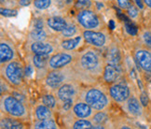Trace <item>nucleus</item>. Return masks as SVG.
<instances>
[{"instance_id": "f257e3e1", "label": "nucleus", "mask_w": 151, "mask_h": 129, "mask_svg": "<svg viewBox=\"0 0 151 129\" xmlns=\"http://www.w3.org/2000/svg\"><path fill=\"white\" fill-rule=\"evenodd\" d=\"M74 69L81 77L88 80H96L103 76L106 66V58L96 48H89L81 51L74 60Z\"/></svg>"}, {"instance_id": "f03ea898", "label": "nucleus", "mask_w": 151, "mask_h": 129, "mask_svg": "<svg viewBox=\"0 0 151 129\" xmlns=\"http://www.w3.org/2000/svg\"><path fill=\"white\" fill-rule=\"evenodd\" d=\"M1 110L6 115L24 121L28 119V108L24 102L21 101L12 93L1 95Z\"/></svg>"}, {"instance_id": "7ed1b4c3", "label": "nucleus", "mask_w": 151, "mask_h": 129, "mask_svg": "<svg viewBox=\"0 0 151 129\" xmlns=\"http://www.w3.org/2000/svg\"><path fill=\"white\" fill-rule=\"evenodd\" d=\"M2 77L14 87H19L24 83L25 67L20 60L14 59L8 64H3L1 68Z\"/></svg>"}, {"instance_id": "20e7f679", "label": "nucleus", "mask_w": 151, "mask_h": 129, "mask_svg": "<svg viewBox=\"0 0 151 129\" xmlns=\"http://www.w3.org/2000/svg\"><path fill=\"white\" fill-rule=\"evenodd\" d=\"M82 99L88 103L95 111L106 110L110 105V98L107 93L98 87L88 88L82 95Z\"/></svg>"}, {"instance_id": "39448f33", "label": "nucleus", "mask_w": 151, "mask_h": 129, "mask_svg": "<svg viewBox=\"0 0 151 129\" xmlns=\"http://www.w3.org/2000/svg\"><path fill=\"white\" fill-rule=\"evenodd\" d=\"M76 19L78 25L85 30H100L103 27L101 17L91 9L78 11Z\"/></svg>"}, {"instance_id": "423d86ee", "label": "nucleus", "mask_w": 151, "mask_h": 129, "mask_svg": "<svg viewBox=\"0 0 151 129\" xmlns=\"http://www.w3.org/2000/svg\"><path fill=\"white\" fill-rule=\"evenodd\" d=\"M85 42L96 49L109 46V36L104 30H84L82 32Z\"/></svg>"}, {"instance_id": "0eeeda50", "label": "nucleus", "mask_w": 151, "mask_h": 129, "mask_svg": "<svg viewBox=\"0 0 151 129\" xmlns=\"http://www.w3.org/2000/svg\"><path fill=\"white\" fill-rule=\"evenodd\" d=\"M109 96L115 102L124 103L131 96V89L123 80H119L116 83L109 84Z\"/></svg>"}, {"instance_id": "6e6552de", "label": "nucleus", "mask_w": 151, "mask_h": 129, "mask_svg": "<svg viewBox=\"0 0 151 129\" xmlns=\"http://www.w3.org/2000/svg\"><path fill=\"white\" fill-rule=\"evenodd\" d=\"M133 56L142 71L151 74V49L143 45L138 46L133 51Z\"/></svg>"}, {"instance_id": "1a4fd4ad", "label": "nucleus", "mask_w": 151, "mask_h": 129, "mask_svg": "<svg viewBox=\"0 0 151 129\" xmlns=\"http://www.w3.org/2000/svg\"><path fill=\"white\" fill-rule=\"evenodd\" d=\"M76 56L69 51H63L50 55L49 59V68L50 70L62 69L74 62Z\"/></svg>"}, {"instance_id": "9d476101", "label": "nucleus", "mask_w": 151, "mask_h": 129, "mask_svg": "<svg viewBox=\"0 0 151 129\" xmlns=\"http://www.w3.org/2000/svg\"><path fill=\"white\" fill-rule=\"evenodd\" d=\"M78 95V87L73 83H65L56 91V97L58 101L65 103L71 101L74 102Z\"/></svg>"}, {"instance_id": "9b49d317", "label": "nucleus", "mask_w": 151, "mask_h": 129, "mask_svg": "<svg viewBox=\"0 0 151 129\" xmlns=\"http://www.w3.org/2000/svg\"><path fill=\"white\" fill-rule=\"evenodd\" d=\"M124 74L123 67L121 64H114L106 63L103 72V79L108 84H112L119 80H122Z\"/></svg>"}, {"instance_id": "f8f14e48", "label": "nucleus", "mask_w": 151, "mask_h": 129, "mask_svg": "<svg viewBox=\"0 0 151 129\" xmlns=\"http://www.w3.org/2000/svg\"><path fill=\"white\" fill-rule=\"evenodd\" d=\"M16 57V49L13 43L8 38H1L0 41V62L1 66L12 61Z\"/></svg>"}, {"instance_id": "ddd939ff", "label": "nucleus", "mask_w": 151, "mask_h": 129, "mask_svg": "<svg viewBox=\"0 0 151 129\" xmlns=\"http://www.w3.org/2000/svg\"><path fill=\"white\" fill-rule=\"evenodd\" d=\"M66 80V74L62 69L50 70L45 78V83L49 88L54 90L58 89L61 85H63Z\"/></svg>"}, {"instance_id": "4468645a", "label": "nucleus", "mask_w": 151, "mask_h": 129, "mask_svg": "<svg viewBox=\"0 0 151 129\" xmlns=\"http://www.w3.org/2000/svg\"><path fill=\"white\" fill-rule=\"evenodd\" d=\"M144 106L140 101V98H138L134 95H131V96L124 102V109L128 114L132 117L139 118L144 114Z\"/></svg>"}, {"instance_id": "2eb2a0df", "label": "nucleus", "mask_w": 151, "mask_h": 129, "mask_svg": "<svg viewBox=\"0 0 151 129\" xmlns=\"http://www.w3.org/2000/svg\"><path fill=\"white\" fill-rule=\"evenodd\" d=\"M72 113L77 119H90L94 115L95 110L84 100L77 101L72 107Z\"/></svg>"}, {"instance_id": "dca6fc26", "label": "nucleus", "mask_w": 151, "mask_h": 129, "mask_svg": "<svg viewBox=\"0 0 151 129\" xmlns=\"http://www.w3.org/2000/svg\"><path fill=\"white\" fill-rule=\"evenodd\" d=\"M30 51L33 54L52 55L54 54V46L50 42L46 41H32L30 44Z\"/></svg>"}, {"instance_id": "f3484780", "label": "nucleus", "mask_w": 151, "mask_h": 129, "mask_svg": "<svg viewBox=\"0 0 151 129\" xmlns=\"http://www.w3.org/2000/svg\"><path fill=\"white\" fill-rule=\"evenodd\" d=\"M85 42L83 35H78V36L69 38H63L60 41V48L63 51H74L79 49V47Z\"/></svg>"}, {"instance_id": "a211bd4d", "label": "nucleus", "mask_w": 151, "mask_h": 129, "mask_svg": "<svg viewBox=\"0 0 151 129\" xmlns=\"http://www.w3.org/2000/svg\"><path fill=\"white\" fill-rule=\"evenodd\" d=\"M68 22L62 16H51L46 20V25L49 29H50L51 31H53L55 33H61L63 29H65L68 25Z\"/></svg>"}, {"instance_id": "6ab92c4d", "label": "nucleus", "mask_w": 151, "mask_h": 129, "mask_svg": "<svg viewBox=\"0 0 151 129\" xmlns=\"http://www.w3.org/2000/svg\"><path fill=\"white\" fill-rule=\"evenodd\" d=\"M106 63L114 64H121L122 61V55L121 51L116 45H109L106 54Z\"/></svg>"}, {"instance_id": "aec40b11", "label": "nucleus", "mask_w": 151, "mask_h": 129, "mask_svg": "<svg viewBox=\"0 0 151 129\" xmlns=\"http://www.w3.org/2000/svg\"><path fill=\"white\" fill-rule=\"evenodd\" d=\"M0 126L2 129H20L24 127L22 121L13 118V117L9 115H6L5 117L2 116L1 121H0Z\"/></svg>"}, {"instance_id": "412c9836", "label": "nucleus", "mask_w": 151, "mask_h": 129, "mask_svg": "<svg viewBox=\"0 0 151 129\" xmlns=\"http://www.w3.org/2000/svg\"><path fill=\"white\" fill-rule=\"evenodd\" d=\"M35 115H36V119L40 120H46L53 118V113H52V109L46 106L43 103L38 104L35 109Z\"/></svg>"}, {"instance_id": "4be33fe9", "label": "nucleus", "mask_w": 151, "mask_h": 129, "mask_svg": "<svg viewBox=\"0 0 151 129\" xmlns=\"http://www.w3.org/2000/svg\"><path fill=\"white\" fill-rule=\"evenodd\" d=\"M50 55L43 54H33L32 56V66L38 70H43L49 67V59Z\"/></svg>"}, {"instance_id": "5701e85b", "label": "nucleus", "mask_w": 151, "mask_h": 129, "mask_svg": "<svg viewBox=\"0 0 151 129\" xmlns=\"http://www.w3.org/2000/svg\"><path fill=\"white\" fill-rule=\"evenodd\" d=\"M79 33H80V29L78 25H76L75 22H69L68 25L61 33H59V35L63 38H69L78 36V35H79Z\"/></svg>"}, {"instance_id": "b1692460", "label": "nucleus", "mask_w": 151, "mask_h": 129, "mask_svg": "<svg viewBox=\"0 0 151 129\" xmlns=\"http://www.w3.org/2000/svg\"><path fill=\"white\" fill-rule=\"evenodd\" d=\"M29 38L32 41H46L48 39V33L45 28H33L29 33Z\"/></svg>"}, {"instance_id": "393cba45", "label": "nucleus", "mask_w": 151, "mask_h": 129, "mask_svg": "<svg viewBox=\"0 0 151 129\" xmlns=\"http://www.w3.org/2000/svg\"><path fill=\"white\" fill-rule=\"evenodd\" d=\"M34 127L37 129H52V128L56 129L58 128V125L53 118H50V119L40 120V121L37 120V122H35Z\"/></svg>"}, {"instance_id": "a878e982", "label": "nucleus", "mask_w": 151, "mask_h": 129, "mask_svg": "<svg viewBox=\"0 0 151 129\" xmlns=\"http://www.w3.org/2000/svg\"><path fill=\"white\" fill-rule=\"evenodd\" d=\"M139 39H140L141 45L151 49V29L144 28L139 32Z\"/></svg>"}, {"instance_id": "bb28decb", "label": "nucleus", "mask_w": 151, "mask_h": 129, "mask_svg": "<svg viewBox=\"0 0 151 129\" xmlns=\"http://www.w3.org/2000/svg\"><path fill=\"white\" fill-rule=\"evenodd\" d=\"M108 121V115L104 110L97 111L94 115L91 117V122L94 125H104Z\"/></svg>"}, {"instance_id": "cd10ccee", "label": "nucleus", "mask_w": 151, "mask_h": 129, "mask_svg": "<svg viewBox=\"0 0 151 129\" xmlns=\"http://www.w3.org/2000/svg\"><path fill=\"white\" fill-rule=\"evenodd\" d=\"M72 128H75V129H90V128H94V125L92 124V122L91 120L78 119L73 122Z\"/></svg>"}, {"instance_id": "c85d7f7f", "label": "nucleus", "mask_w": 151, "mask_h": 129, "mask_svg": "<svg viewBox=\"0 0 151 129\" xmlns=\"http://www.w3.org/2000/svg\"><path fill=\"white\" fill-rule=\"evenodd\" d=\"M57 97L54 96L52 93H47L42 97V103L46 106H48L51 109H54L57 106Z\"/></svg>"}, {"instance_id": "c756f323", "label": "nucleus", "mask_w": 151, "mask_h": 129, "mask_svg": "<svg viewBox=\"0 0 151 129\" xmlns=\"http://www.w3.org/2000/svg\"><path fill=\"white\" fill-rule=\"evenodd\" d=\"M74 7L78 11L83 9H88L92 8V2L91 0H75Z\"/></svg>"}, {"instance_id": "7c9ffc66", "label": "nucleus", "mask_w": 151, "mask_h": 129, "mask_svg": "<svg viewBox=\"0 0 151 129\" xmlns=\"http://www.w3.org/2000/svg\"><path fill=\"white\" fill-rule=\"evenodd\" d=\"M140 10H141V9H139L134 3H133L126 11H127L128 16H129L132 20H133V21H137L138 18H139V16H140Z\"/></svg>"}, {"instance_id": "2f4dec72", "label": "nucleus", "mask_w": 151, "mask_h": 129, "mask_svg": "<svg viewBox=\"0 0 151 129\" xmlns=\"http://www.w3.org/2000/svg\"><path fill=\"white\" fill-rule=\"evenodd\" d=\"M33 5L38 10H45L51 6V0H34Z\"/></svg>"}, {"instance_id": "473e14b6", "label": "nucleus", "mask_w": 151, "mask_h": 129, "mask_svg": "<svg viewBox=\"0 0 151 129\" xmlns=\"http://www.w3.org/2000/svg\"><path fill=\"white\" fill-rule=\"evenodd\" d=\"M0 12H1L2 16H5V17H14L18 14V10L2 7L1 9H0Z\"/></svg>"}, {"instance_id": "72a5a7b5", "label": "nucleus", "mask_w": 151, "mask_h": 129, "mask_svg": "<svg viewBox=\"0 0 151 129\" xmlns=\"http://www.w3.org/2000/svg\"><path fill=\"white\" fill-rule=\"evenodd\" d=\"M116 1H117L119 7L123 10H127L133 3H134V2H132V0H116Z\"/></svg>"}, {"instance_id": "f704fd0d", "label": "nucleus", "mask_w": 151, "mask_h": 129, "mask_svg": "<svg viewBox=\"0 0 151 129\" xmlns=\"http://www.w3.org/2000/svg\"><path fill=\"white\" fill-rule=\"evenodd\" d=\"M45 23L42 18H37L34 21V28H45Z\"/></svg>"}, {"instance_id": "c9c22d12", "label": "nucleus", "mask_w": 151, "mask_h": 129, "mask_svg": "<svg viewBox=\"0 0 151 129\" xmlns=\"http://www.w3.org/2000/svg\"><path fill=\"white\" fill-rule=\"evenodd\" d=\"M139 98H140V101L143 104V106L144 107H147V105H148V102H149V99H148V96L147 95V93L143 92L141 95H140V96H139Z\"/></svg>"}, {"instance_id": "e433bc0d", "label": "nucleus", "mask_w": 151, "mask_h": 129, "mask_svg": "<svg viewBox=\"0 0 151 129\" xmlns=\"http://www.w3.org/2000/svg\"><path fill=\"white\" fill-rule=\"evenodd\" d=\"M32 2H34V0H19L18 4L21 7H26V6H29Z\"/></svg>"}, {"instance_id": "4c0bfd02", "label": "nucleus", "mask_w": 151, "mask_h": 129, "mask_svg": "<svg viewBox=\"0 0 151 129\" xmlns=\"http://www.w3.org/2000/svg\"><path fill=\"white\" fill-rule=\"evenodd\" d=\"M143 3L145 5V7L151 10V0H143Z\"/></svg>"}, {"instance_id": "58836bf2", "label": "nucleus", "mask_w": 151, "mask_h": 129, "mask_svg": "<svg viewBox=\"0 0 151 129\" xmlns=\"http://www.w3.org/2000/svg\"><path fill=\"white\" fill-rule=\"evenodd\" d=\"M33 72V67L32 66H27V67H25V75L29 76L31 75V73Z\"/></svg>"}, {"instance_id": "ea45409f", "label": "nucleus", "mask_w": 151, "mask_h": 129, "mask_svg": "<svg viewBox=\"0 0 151 129\" xmlns=\"http://www.w3.org/2000/svg\"><path fill=\"white\" fill-rule=\"evenodd\" d=\"M75 0H65V2L66 3V4H70V3H72V2H74Z\"/></svg>"}, {"instance_id": "a19ab883", "label": "nucleus", "mask_w": 151, "mask_h": 129, "mask_svg": "<svg viewBox=\"0 0 151 129\" xmlns=\"http://www.w3.org/2000/svg\"><path fill=\"white\" fill-rule=\"evenodd\" d=\"M7 0H0V2H1V5H4V3H6Z\"/></svg>"}, {"instance_id": "79ce46f5", "label": "nucleus", "mask_w": 151, "mask_h": 129, "mask_svg": "<svg viewBox=\"0 0 151 129\" xmlns=\"http://www.w3.org/2000/svg\"><path fill=\"white\" fill-rule=\"evenodd\" d=\"M149 16H150V21H151V10H150V13H149Z\"/></svg>"}, {"instance_id": "37998d69", "label": "nucleus", "mask_w": 151, "mask_h": 129, "mask_svg": "<svg viewBox=\"0 0 151 129\" xmlns=\"http://www.w3.org/2000/svg\"><path fill=\"white\" fill-rule=\"evenodd\" d=\"M110 1H112V0H110Z\"/></svg>"}]
</instances>
